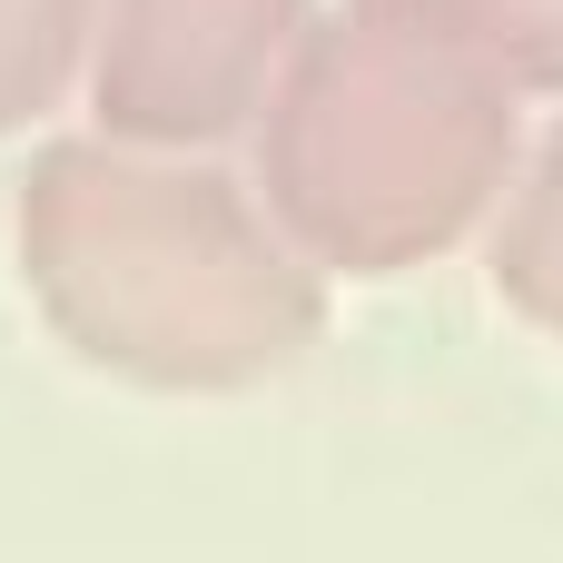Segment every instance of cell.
<instances>
[{
    "label": "cell",
    "mask_w": 563,
    "mask_h": 563,
    "mask_svg": "<svg viewBox=\"0 0 563 563\" xmlns=\"http://www.w3.org/2000/svg\"><path fill=\"white\" fill-rule=\"evenodd\" d=\"M554 188H563V168H554ZM554 287H563V198H554Z\"/></svg>",
    "instance_id": "6da1fadb"
}]
</instances>
